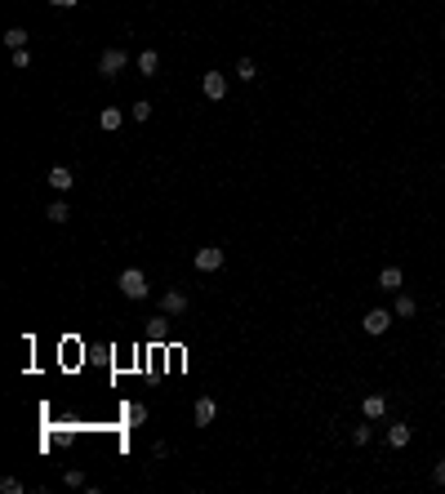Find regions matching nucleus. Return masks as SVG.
I'll use <instances>...</instances> for the list:
<instances>
[{
  "label": "nucleus",
  "mask_w": 445,
  "mask_h": 494,
  "mask_svg": "<svg viewBox=\"0 0 445 494\" xmlns=\"http://www.w3.org/2000/svg\"><path fill=\"white\" fill-rule=\"evenodd\" d=\"M116 285H120V294H125V299H147V277H143V272H138V268H125V272H120V277H116Z\"/></svg>",
  "instance_id": "f257e3e1"
},
{
  "label": "nucleus",
  "mask_w": 445,
  "mask_h": 494,
  "mask_svg": "<svg viewBox=\"0 0 445 494\" xmlns=\"http://www.w3.org/2000/svg\"><path fill=\"white\" fill-rule=\"evenodd\" d=\"M125 63H129V54H125V50H102V58H98V76H102V80H116V76L125 72Z\"/></svg>",
  "instance_id": "f03ea898"
},
{
  "label": "nucleus",
  "mask_w": 445,
  "mask_h": 494,
  "mask_svg": "<svg viewBox=\"0 0 445 494\" xmlns=\"http://www.w3.org/2000/svg\"><path fill=\"white\" fill-rule=\"evenodd\" d=\"M192 263H196V272H219L223 268V250L219 245H205V250L192 254Z\"/></svg>",
  "instance_id": "7ed1b4c3"
},
{
  "label": "nucleus",
  "mask_w": 445,
  "mask_h": 494,
  "mask_svg": "<svg viewBox=\"0 0 445 494\" xmlns=\"http://www.w3.org/2000/svg\"><path fill=\"white\" fill-rule=\"evenodd\" d=\"M361 325H365V334H387V325H392V312H387V308H370Z\"/></svg>",
  "instance_id": "20e7f679"
},
{
  "label": "nucleus",
  "mask_w": 445,
  "mask_h": 494,
  "mask_svg": "<svg viewBox=\"0 0 445 494\" xmlns=\"http://www.w3.org/2000/svg\"><path fill=\"white\" fill-rule=\"evenodd\" d=\"M192 419H196V427H210L219 419V401H214V396H201V401L192 405Z\"/></svg>",
  "instance_id": "39448f33"
},
{
  "label": "nucleus",
  "mask_w": 445,
  "mask_h": 494,
  "mask_svg": "<svg viewBox=\"0 0 445 494\" xmlns=\"http://www.w3.org/2000/svg\"><path fill=\"white\" fill-rule=\"evenodd\" d=\"M201 89H205V98H214V103L227 98V76L223 72H205L201 76Z\"/></svg>",
  "instance_id": "423d86ee"
},
{
  "label": "nucleus",
  "mask_w": 445,
  "mask_h": 494,
  "mask_svg": "<svg viewBox=\"0 0 445 494\" xmlns=\"http://www.w3.org/2000/svg\"><path fill=\"white\" fill-rule=\"evenodd\" d=\"M160 312H165V316H183L187 312V294L183 290H165L160 294Z\"/></svg>",
  "instance_id": "0eeeda50"
},
{
  "label": "nucleus",
  "mask_w": 445,
  "mask_h": 494,
  "mask_svg": "<svg viewBox=\"0 0 445 494\" xmlns=\"http://www.w3.org/2000/svg\"><path fill=\"white\" fill-rule=\"evenodd\" d=\"M120 125H125V111H120V107H102L98 111V129H102V134H116Z\"/></svg>",
  "instance_id": "6e6552de"
},
{
  "label": "nucleus",
  "mask_w": 445,
  "mask_h": 494,
  "mask_svg": "<svg viewBox=\"0 0 445 494\" xmlns=\"http://www.w3.org/2000/svg\"><path fill=\"white\" fill-rule=\"evenodd\" d=\"M45 183H50L54 192H67V187L76 183V174H72L67 165H54V169H50V178H45Z\"/></svg>",
  "instance_id": "1a4fd4ad"
},
{
  "label": "nucleus",
  "mask_w": 445,
  "mask_h": 494,
  "mask_svg": "<svg viewBox=\"0 0 445 494\" xmlns=\"http://www.w3.org/2000/svg\"><path fill=\"white\" fill-rule=\"evenodd\" d=\"M401 281H405L401 268H383V272H378V285H383L387 294H401Z\"/></svg>",
  "instance_id": "9d476101"
},
{
  "label": "nucleus",
  "mask_w": 445,
  "mask_h": 494,
  "mask_svg": "<svg viewBox=\"0 0 445 494\" xmlns=\"http://www.w3.org/2000/svg\"><path fill=\"white\" fill-rule=\"evenodd\" d=\"M387 445L405 450V445H410V423H392V427H387Z\"/></svg>",
  "instance_id": "9b49d317"
},
{
  "label": "nucleus",
  "mask_w": 445,
  "mask_h": 494,
  "mask_svg": "<svg viewBox=\"0 0 445 494\" xmlns=\"http://www.w3.org/2000/svg\"><path fill=\"white\" fill-rule=\"evenodd\" d=\"M160 72V54L156 50H143L138 54V76H156Z\"/></svg>",
  "instance_id": "f8f14e48"
},
{
  "label": "nucleus",
  "mask_w": 445,
  "mask_h": 494,
  "mask_svg": "<svg viewBox=\"0 0 445 494\" xmlns=\"http://www.w3.org/2000/svg\"><path fill=\"white\" fill-rule=\"evenodd\" d=\"M361 410H365V419H383L387 414V396H365Z\"/></svg>",
  "instance_id": "ddd939ff"
},
{
  "label": "nucleus",
  "mask_w": 445,
  "mask_h": 494,
  "mask_svg": "<svg viewBox=\"0 0 445 494\" xmlns=\"http://www.w3.org/2000/svg\"><path fill=\"white\" fill-rule=\"evenodd\" d=\"M45 218H50V223H67V218H72L67 201H50V210H45Z\"/></svg>",
  "instance_id": "4468645a"
},
{
  "label": "nucleus",
  "mask_w": 445,
  "mask_h": 494,
  "mask_svg": "<svg viewBox=\"0 0 445 494\" xmlns=\"http://www.w3.org/2000/svg\"><path fill=\"white\" fill-rule=\"evenodd\" d=\"M5 45H9V50H27V32H23V27H9V32H5Z\"/></svg>",
  "instance_id": "2eb2a0df"
},
{
  "label": "nucleus",
  "mask_w": 445,
  "mask_h": 494,
  "mask_svg": "<svg viewBox=\"0 0 445 494\" xmlns=\"http://www.w3.org/2000/svg\"><path fill=\"white\" fill-rule=\"evenodd\" d=\"M125 419H129V427L147 423V405H143V401H134V405H129V410H125Z\"/></svg>",
  "instance_id": "dca6fc26"
},
{
  "label": "nucleus",
  "mask_w": 445,
  "mask_h": 494,
  "mask_svg": "<svg viewBox=\"0 0 445 494\" xmlns=\"http://www.w3.org/2000/svg\"><path fill=\"white\" fill-rule=\"evenodd\" d=\"M414 312H419V303L410 294H396V316H414Z\"/></svg>",
  "instance_id": "f3484780"
},
{
  "label": "nucleus",
  "mask_w": 445,
  "mask_h": 494,
  "mask_svg": "<svg viewBox=\"0 0 445 494\" xmlns=\"http://www.w3.org/2000/svg\"><path fill=\"white\" fill-rule=\"evenodd\" d=\"M236 76H241V80H254V76H259V63H254V58H241V63H236Z\"/></svg>",
  "instance_id": "a211bd4d"
},
{
  "label": "nucleus",
  "mask_w": 445,
  "mask_h": 494,
  "mask_svg": "<svg viewBox=\"0 0 445 494\" xmlns=\"http://www.w3.org/2000/svg\"><path fill=\"white\" fill-rule=\"evenodd\" d=\"M63 481H67L72 490H85V472L80 468H67V472H63Z\"/></svg>",
  "instance_id": "6ab92c4d"
},
{
  "label": "nucleus",
  "mask_w": 445,
  "mask_h": 494,
  "mask_svg": "<svg viewBox=\"0 0 445 494\" xmlns=\"http://www.w3.org/2000/svg\"><path fill=\"white\" fill-rule=\"evenodd\" d=\"M147 339H151V343H165V321H151V325H147Z\"/></svg>",
  "instance_id": "aec40b11"
},
{
  "label": "nucleus",
  "mask_w": 445,
  "mask_h": 494,
  "mask_svg": "<svg viewBox=\"0 0 445 494\" xmlns=\"http://www.w3.org/2000/svg\"><path fill=\"white\" fill-rule=\"evenodd\" d=\"M14 67H18V72L32 67V50H14Z\"/></svg>",
  "instance_id": "412c9836"
},
{
  "label": "nucleus",
  "mask_w": 445,
  "mask_h": 494,
  "mask_svg": "<svg viewBox=\"0 0 445 494\" xmlns=\"http://www.w3.org/2000/svg\"><path fill=\"white\" fill-rule=\"evenodd\" d=\"M370 441V423H361V427H352V445H365Z\"/></svg>",
  "instance_id": "4be33fe9"
},
{
  "label": "nucleus",
  "mask_w": 445,
  "mask_h": 494,
  "mask_svg": "<svg viewBox=\"0 0 445 494\" xmlns=\"http://www.w3.org/2000/svg\"><path fill=\"white\" fill-rule=\"evenodd\" d=\"M0 490H5V494H23V481H18V477H5V481H0Z\"/></svg>",
  "instance_id": "5701e85b"
},
{
  "label": "nucleus",
  "mask_w": 445,
  "mask_h": 494,
  "mask_svg": "<svg viewBox=\"0 0 445 494\" xmlns=\"http://www.w3.org/2000/svg\"><path fill=\"white\" fill-rule=\"evenodd\" d=\"M147 116H151V103L138 98V103H134V120H147Z\"/></svg>",
  "instance_id": "b1692460"
},
{
  "label": "nucleus",
  "mask_w": 445,
  "mask_h": 494,
  "mask_svg": "<svg viewBox=\"0 0 445 494\" xmlns=\"http://www.w3.org/2000/svg\"><path fill=\"white\" fill-rule=\"evenodd\" d=\"M432 481H437V486H445V459L432 463Z\"/></svg>",
  "instance_id": "393cba45"
},
{
  "label": "nucleus",
  "mask_w": 445,
  "mask_h": 494,
  "mask_svg": "<svg viewBox=\"0 0 445 494\" xmlns=\"http://www.w3.org/2000/svg\"><path fill=\"white\" fill-rule=\"evenodd\" d=\"M50 5H54V9H76L80 0H50Z\"/></svg>",
  "instance_id": "a878e982"
}]
</instances>
